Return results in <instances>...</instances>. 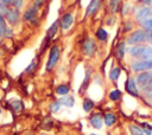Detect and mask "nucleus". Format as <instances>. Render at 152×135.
<instances>
[{"instance_id":"obj_1","label":"nucleus","mask_w":152,"mask_h":135,"mask_svg":"<svg viewBox=\"0 0 152 135\" xmlns=\"http://www.w3.org/2000/svg\"><path fill=\"white\" fill-rule=\"evenodd\" d=\"M128 53L131 57L137 58L138 60H144V59H151L152 58V46L150 45H133L128 47Z\"/></svg>"},{"instance_id":"obj_2","label":"nucleus","mask_w":152,"mask_h":135,"mask_svg":"<svg viewBox=\"0 0 152 135\" xmlns=\"http://www.w3.org/2000/svg\"><path fill=\"white\" fill-rule=\"evenodd\" d=\"M145 41H147V32L140 28V30H135L131 32V34L127 37L126 44L133 46V45H141Z\"/></svg>"},{"instance_id":"obj_3","label":"nucleus","mask_w":152,"mask_h":135,"mask_svg":"<svg viewBox=\"0 0 152 135\" xmlns=\"http://www.w3.org/2000/svg\"><path fill=\"white\" fill-rule=\"evenodd\" d=\"M59 56H61V49L58 45H53L51 49H50V52H49V58H48V62H46V65H45V70L48 72L52 71L55 69V66L57 65L58 60H59Z\"/></svg>"},{"instance_id":"obj_4","label":"nucleus","mask_w":152,"mask_h":135,"mask_svg":"<svg viewBox=\"0 0 152 135\" xmlns=\"http://www.w3.org/2000/svg\"><path fill=\"white\" fill-rule=\"evenodd\" d=\"M81 50H82V53L87 57H93L95 53H96V50H97V45H96V41L88 37L83 40L82 43V46H81Z\"/></svg>"},{"instance_id":"obj_5","label":"nucleus","mask_w":152,"mask_h":135,"mask_svg":"<svg viewBox=\"0 0 152 135\" xmlns=\"http://www.w3.org/2000/svg\"><path fill=\"white\" fill-rule=\"evenodd\" d=\"M131 69L134 72H144L152 70V58L151 59H144V60H135L131 64Z\"/></svg>"},{"instance_id":"obj_6","label":"nucleus","mask_w":152,"mask_h":135,"mask_svg":"<svg viewBox=\"0 0 152 135\" xmlns=\"http://www.w3.org/2000/svg\"><path fill=\"white\" fill-rule=\"evenodd\" d=\"M38 8H36L33 5L28 6L25 11H24V14H23V20L26 21V22H30V24H37L38 22Z\"/></svg>"},{"instance_id":"obj_7","label":"nucleus","mask_w":152,"mask_h":135,"mask_svg":"<svg viewBox=\"0 0 152 135\" xmlns=\"http://www.w3.org/2000/svg\"><path fill=\"white\" fill-rule=\"evenodd\" d=\"M135 82H137V84H138V88H140V90H141L142 88L147 86L150 83H152V70L140 72V73L137 76Z\"/></svg>"},{"instance_id":"obj_8","label":"nucleus","mask_w":152,"mask_h":135,"mask_svg":"<svg viewBox=\"0 0 152 135\" xmlns=\"http://www.w3.org/2000/svg\"><path fill=\"white\" fill-rule=\"evenodd\" d=\"M5 19H6L7 24L11 27H14L15 25H18V22L20 20V11L11 6L10 7V11H8V13H7V15H6Z\"/></svg>"},{"instance_id":"obj_9","label":"nucleus","mask_w":152,"mask_h":135,"mask_svg":"<svg viewBox=\"0 0 152 135\" xmlns=\"http://www.w3.org/2000/svg\"><path fill=\"white\" fill-rule=\"evenodd\" d=\"M125 91L128 95L133 96V97H138L139 96V88H138V84H137L134 78L128 77L126 79V82H125Z\"/></svg>"},{"instance_id":"obj_10","label":"nucleus","mask_w":152,"mask_h":135,"mask_svg":"<svg viewBox=\"0 0 152 135\" xmlns=\"http://www.w3.org/2000/svg\"><path fill=\"white\" fill-rule=\"evenodd\" d=\"M152 17V8L148 7V6H144V7H140L138 9V12L135 13V20L140 24L142 21H145L146 19L151 18Z\"/></svg>"},{"instance_id":"obj_11","label":"nucleus","mask_w":152,"mask_h":135,"mask_svg":"<svg viewBox=\"0 0 152 135\" xmlns=\"http://www.w3.org/2000/svg\"><path fill=\"white\" fill-rule=\"evenodd\" d=\"M89 123L94 129H101L103 126V115L101 112H93L89 117Z\"/></svg>"},{"instance_id":"obj_12","label":"nucleus","mask_w":152,"mask_h":135,"mask_svg":"<svg viewBox=\"0 0 152 135\" xmlns=\"http://www.w3.org/2000/svg\"><path fill=\"white\" fill-rule=\"evenodd\" d=\"M72 22H74V15L71 13H65L59 20V26L63 31H66L71 27Z\"/></svg>"},{"instance_id":"obj_13","label":"nucleus","mask_w":152,"mask_h":135,"mask_svg":"<svg viewBox=\"0 0 152 135\" xmlns=\"http://www.w3.org/2000/svg\"><path fill=\"white\" fill-rule=\"evenodd\" d=\"M101 5V0H90V2L88 4L87 8H86V15L87 17H91L96 13V11L99 9Z\"/></svg>"},{"instance_id":"obj_14","label":"nucleus","mask_w":152,"mask_h":135,"mask_svg":"<svg viewBox=\"0 0 152 135\" xmlns=\"http://www.w3.org/2000/svg\"><path fill=\"white\" fill-rule=\"evenodd\" d=\"M61 26H59V19H57V20H55L53 22H52V25L48 28V31H46V39L45 40H50L51 38H53L56 34H57V31H58V28H59Z\"/></svg>"},{"instance_id":"obj_15","label":"nucleus","mask_w":152,"mask_h":135,"mask_svg":"<svg viewBox=\"0 0 152 135\" xmlns=\"http://www.w3.org/2000/svg\"><path fill=\"white\" fill-rule=\"evenodd\" d=\"M118 121V117L114 112H104L103 114V124L106 127H113Z\"/></svg>"},{"instance_id":"obj_16","label":"nucleus","mask_w":152,"mask_h":135,"mask_svg":"<svg viewBox=\"0 0 152 135\" xmlns=\"http://www.w3.org/2000/svg\"><path fill=\"white\" fill-rule=\"evenodd\" d=\"M125 52H126V43L125 41H120L116 47H115V57L119 59V60H122L124 57H125Z\"/></svg>"},{"instance_id":"obj_17","label":"nucleus","mask_w":152,"mask_h":135,"mask_svg":"<svg viewBox=\"0 0 152 135\" xmlns=\"http://www.w3.org/2000/svg\"><path fill=\"white\" fill-rule=\"evenodd\" d=\"M55 92L58 95V96H66V95H69V92H70V86L68 85V84H59V85H57L56 86V89H55Z\"/></svg>"},{"instance_id":"obj_18","label":"nucleus","mask_w":152,"mask_h":135,"mask_svg":"<svg viewBox=\"0 0 152 135\" xmlns=\"http://www.w3.org/2000/svg\"><path fill=\"white\" fill-rule=\"evenodd\" d=\"M10 107L12 108V110L14 112H21L24 109V104L21 99H12L10 102Z\"/></svg>"},{"instance_id":"obj_19","label":"nucleus","mask_w":152,"mask_h":135,"mask_svg":"<svg viewBox=\"0 0 152 135\" xmlns=\"http://www.w3.org/2000/svg\"><path fill=\"white\" fill-rule=\"evenodd\" d=\"M58 101L61 102L62 105H65L66 108H71V107H74V104H75V98H74L72 96H69V95L63 96V97L59 98Z\"/></svg>"},{"instance_id":"obj_20","label":"nucleus","mask_w":152,"mask_h":135,"mask_svg":"<svg viewBox=\"0 0 152 135\" xmlns=\"http://www.w3.org/2000/svg\"><path fill=\"white\" fill-rule=\"evenodd\" d=\"M128 131L131 133V135H145L142 128L139 124H135V123H131L128 126Z\"/></svg>"},{"instance_id":"obj_21","label":"nucleus","mask_w":152,"mask_h":135,"mask_svg":"<svg viewBox=\"0 0 152 135\" xmlns=\"http://www.w3.org/2000/svg\"><path fill=\"white\" fill-rule=\"evenodd\" d=\"M95 37L100 41H107V39H108V32L103 27H99L96 30V32H95Z\"/></svg>"},{"instance_id":"obj_22","label":"nucleus","mask_w":152,"mask_h":135,"mask_svg":"<svg viewBox=\"0 0 152 135\" xmlns=\"http://www.w3.org/2000/svg\"><path fill=\"white\" fill-rule=\"evenodd\" d=\"M95 107V103L93 99L90 98H84L83 99V103H82V108L84 110V112H90Z\"/></svg>"},{"instance_id":"obj_23","label":"nucleus","mask_w":152,"mask_h":135,"mask_svg":"<svg viewBox=\"0 0 152 135\" xmlns=\"http://www.w3.org/2000/svg\"><path fill=\"white\" fill-rule=\"evenodd\" d=\"M121 96H122V94H121V91H120L119 89H113V90H110L109 94H108V98H109L112 102H118V101L121 98Z\"/></svg>"},{"instance_id":"obj_24","label":"nucleus","mask_w":152,"mask_h":135,"mask_svg":"<svg viewBox=\"0 0 152 135\" xmlns=\"http://www.w3.org/2000/svg\"><path fill=\"white\" fill-rule=\"evenodd\" d=\"M120 73H121V69H120L119 66H114V68L109 71V79H110L112 82H116L118 78H119V76H120Z\"/></svg>"},{"instance_id":"obj_25","label":"nucleus","mask_w":152,"mask_h":135,"mask_svg":"<svg viewBox=\"0 0 152 135\" xmlns=\"http://www.w3.org/2000/svg\"><path fill=\"white\" fill-rule=\"evenodd\" d=\"M10 25L7 24L6 19L4 17L0 15V38H5L6 37V30Z\"/></svg>"},{"instance_id":"obj_26","label":"nucleus","mask_w":152,"mask_h":135,"mask_svg":"<svg viewBox=\"0 0 152 135\" xmlns=\"http://www.w3.org/2000/svg\"><path fill=\"white\" fill-rule=\"evenodd\" d=\"M140 26H141V28H142L144 31H146V32L152 31V17L148 18V19H146L145 21L140 22Z\"/></svg>"},{"instance_id":"obj_27","label":"nucleus","mask_w":152,"mask_h":135,"mask_svg":"<svg viewBox=\"0 0 152 135\" xmlns=\"http://www.w3.org/2000/svg\"><path fill=\"white\" fill-rule=\"evenodd\" d=\"M140 127L142 128L145 135H152V124H150L147 122H141Z\"/></svg>"},{"instance_id":"obj_28","label":"nucleus","mask_w":152,"mask_h":135,"mask_svg":"<svg viewBox=\"0 0 152 135\" xmlns=\"http://www.w3.org/2000/svg\"><path fill=\"white\" fill-rule=\"evenodd\" d=\"M61 107H62V104H61V102L57 99V101H53V102L49 105V109H50L51 112H57V111H59Z\"/></svg>"},{"instance_id":"obj_29","label":"nucleus","mask_w":152,"mask_h":135,"mask_svg":"<svg viewBox=\"0 0 152 135\" xmlns=\"http://www.w3.org/2000/svg\"><path fill=\"white\" fill-rule=\"evenodd\" d=\"M109 8L112 12H118L120 8V0H109Z\"/></svg>"},{"instance_id":"obj_30","label":"nucleus","mask_w":152,"mask_h":135,"mask_svg":"<svg viewBox=\"0 0 152 135\" xmlns=\"http://www.w3.org/2000/svg\"><path fill=\"white\" fill-rule=\"evenodd\" d=\"M36 68H37V60H36V59H33V60L30 63V65L25 69V73H27V75L32 73V72L36 70Z\"/></svg>"},{"instance_id":"obj_31","label":"nucleus","mask_w":152,"mask_h":135,"mask_svg":"<svg viewBox=\"0 0 152 135\" xmlns=\"http://www.w3.org/2000/svg\"><path fill=\"white\" fill-rule=\"evenodd\" d=\"M10 7H11V6L5 5V4L0 2V15H1V17H4V18H6V15H7L8 11H10Z\"/></svg>"},{"instance_id":"obj_32","label":"nucleus","mask_w":152,"mask_h":135,"mask_svg":"<svg viewBox=\"0 0 152 135\" xmlns=\"http://www.w3.org/2000/svg\"><path fill=\"white\" fill-rule=\"evenodd\" d=\"M12 7H14V8H17V9L20 11V9L24 7V0H13Z\"/></svg>"},{"instance_id":"obj_33","label":"nucleus","mask_w":152,"mask_h":135,"mask_svg":"<svg viewBox=\"0 0 152 135\" xmlns=\"http://www.w3.org/2000/svg\"><path fill=\"white\" fill-rule=\"evenodd\" d=\"M141 91H142V94H144L145 96H147L148 94H151V92H152V83H150L147 86L142 88V89H141Z\"/></svg>"},{"instance_id":"obj_34","label":"nucleus","mask_w":152,"mask_h":135,"mask_svg":"<svg viewBox=\"0 0 152 135\" xmlns=\"http://www.w3.org/2000/svg\"><path fill=\"white\" fill-rule=\"evenodd\" d=\"M43 4H44V0H34L32 5H33L36 8H38V9H39V8L43 6Z\"/></svg>"},{"instance_id":"obj_35","label":"nucleus","mask_w":152,"mask_h":135,"mask_svg":"<svg viewBox=\"0 0 152 135\" xmlns=\"http://www.w3.org/2000/svg\"><path fill=\"white\" fill-rule=\"evenodd\" d=\"M0 2H2V4H5V5H8V6H12L13 0H0Z\"/></svg>"},{"instance_id":"obj_36","label":"nucleus","mask_w":152,"mask_h":135,"mask_svg":"<svg viewBox=\"0 0 152 135\" xmlns=\"http://www.w3.org/2000/svg\"><path fill=\"white\" fill-rule=\"evenodd\" d=\"M147 41H150L152 44V31L147 32Z\"/></svg>"},{"instance_id":"obj_37","label":"nucleus","mask_w":152,"mask_h":135,"mask_svg":"<svg viewBox=\"0 0 152 135\" xmlns=\"http://www.w3.org/2000/svg\"><path fill=\"white\" fill-rule=\"evenodd\" d=\"M144 5H146V6H150V5H152V0H140Z\"/></svg>"},{"instance_id":"obj_38","label":"nucleus","mask_w":152,"mask_h":135,"mask_svg":"<svg viewBox=\"0 0 152 135\" xmlns=\"http://www.w3.org/2000/svg\"><path fill=\"white\" fill-rule=\"evenodd\" d=\"M146 98H147L148 101H151V102H152V92H151V94H148V95L146 96Z\"/></svg>"},{"instance_id":"obj_39","label":"nucleus","mask_w":152,"mask_h":135,"mask_svg":"<svg viewBox=\"0 0 152 135\" xmlns=\"http://www.w3.org/2000/svg\"><path fill=\"white\" fill-rule=\"evenodd\" d=\"M2 111H4V110H2V107H1V105H0V116H1V115H2Z\"/></svg>"},{"instance_id":"obj_40","label":"nucleus","mask_w":152,"mask_h":135,"mask_svg":"<svg viewBox=\"0 0 152 135\" xmlns=\"http://www.w3.org/2000/svg\"><path fill=\"white\" fill-rule=\"evenodd\" d=\"M89 135H99V134H95V133H93V134H89Z\"/></svg>"}]
</instances>
